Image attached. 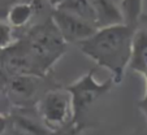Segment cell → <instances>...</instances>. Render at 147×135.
I'll use <instances>...</instances> for the list:
<instances>
[{"label": "cell", "mask_w": 147, "mask_h": 135, "mask_svg": "<svg viewBox=\"0 0 147 135\" xmlns=\"http://www.w3.org/2000/svg\"><path fill=\"white\" fill-rule=\"evenodd\" d=\"M7 99L5 97V94L3 91H0V113L5 114L7 110H8V107H7Z\"/></svg>", "instance_id": "16"}, {"label": "cell", "mask_w": 147, "mask_h": 135, "mask_svg": "<svg viewBox=\"0 0 147 135\" xmlns=\"http://www.w3.org/2000/svg\"><path fill=\"white\" fill-rule=\"evenodd\" d=\"M143 0H121L120 11L122 13L124 22L130 26H136L142 13Z\"/></svg>", "instance_id": "12"}, {"label": "cell", "mask_w": 147, "mask_h": 135, "mask_svg": "<svg viewBox=\"0 0 147 135\" xmlns=\"http://www.w3.org/2000/svg\"><path fill=\"white\" fill-rule=\"evenodd\" d=\"M16 43L13 28L8 22L0 21V51H4Z\"/></svg>", "instance_id": "13"}, {"label": "cell", "mask_w": 147, "mask_h": 135, "mask_svg": "<svg viewBox=\"0 0 147 135\" xmlns=\"http://www.w3.org/2000/svg\"><path fill=\"white\" fill-rule=\"evenodd\" d=\"M47 3H48V5H51L53 9H56L61 3H63V0H47Z\"/></svg>", "instance_id": "17"}, {"label": "cell", "mask_w": 147, "mask_h": 135, "mask_svg": "<svg viewBox=\"0 0 147 135\" xmlns=\"http://www.w3.org/2000/svg\"><path fill=\"white\" fill-rule=\"evenodd\" d=\"M142 74H143L144 78H146V92H144V97H143V100L146 101V100H147V66H146V69L142 72Z\"/></svg>", "instance_id": "18"}, {"label": "cell", "mask_w": 147, "mask_h": 135, "mask_svg": "<svg viewBox=\"0 0 147 135\" xmlns=\"http://www.w3.org/2000/svg\"><path fill=\"white\" fill-rule=\"evenodd\" d=\"M147 66V29L134 30L129 68L142 73Z\"/></svg>", "instance_id": "9"}, {"label": "cell", "mask_w": 147, "mask_h": 135, "mask_svg": "<svg viewBox=\"0 0 147 135\" xmlns=\"http://www.w3.org/2000/svg\"><path fill=\"white\" fill-rule=\"evenodd\" d=\"M8 125H9L8 117H7L5 114L0 113V135L7 134V131H8Z\"/></svg>", "instance_id": "15"}, {"label": "cell", "mask_w": 147, "mask_h": 135, "mask_svg": "<svg viewBox=\"0 0 147 135\" xmlns=\"http://www.w3.org/2000/svg\"><path fill=\"white\" fill-rule=\"evenodd\" d=\"M112 83H113L112 78L104 83L96 82L94 78V70H91L86 75L80 78L76 83L68 86L67 90L72 96L73 117L77 118L86 109H89L102 95L107 94Z\"/></svg>", "instance_id": "4"}, {"label": "cell", "mask_w": 147, "mask_h": 135, "mask_svg": "<svg viewBox=\"0 0 147 135\" xmlns=\"http://www.w3.org/2000/svg\"><path fill=\"white\" fill-rule=\"evenodd\" d=\"M34 8L31 3H25V1H20L16 3L9 8L7 18L8 24L13 29H20L26 26L30 22V19L34 16Z\"/></svg>", "instance_id": "10"}, {"label": "cell", "mask_w": 147, "mask_h": 135, "mask_svg": "<svg viewBox=\"0 0 147 135\" xmlns=\"http://www.w3.org/2000/svg\"><path fill=\"white\" fill-rule=\"evenodd\" d=\"M57 9H63L72 14H76L98 26L96 16L89 0H63V3L57 7Z\"/></svg>", "instance_id": "11"}, {"label": "cell", "mask_w": 147, "mask_h": 135, "mask_svg": "<svg viewBox=\"0 0 147 135\" xmlns=\"http://www.w3.org/2000/svg\"><path fill=\"white\" fill-rule=\"evenodd\" d=\"M133 33L134 28L125 22L102 26L77 46L87 57L111 72L113 83H120L130 61Z\"/></svg>", "instance_id": "1"}, {"label": "cell", "mask_w": 147, "mask_h": 135, "mask_svg": "<svg viewBox=\"0 0 147 135\" xmlns=\"http://www.w3.org/2000/svg\"><path fill=\"white\" fill-rule=\"evenodd\" d=\"M22 43L43 73L50 69L67 51V42L51 18L34 26Z\"/></svg>", "instance_id": "2"}, {"label": "cell", "mask_w": 147, "mask_h": 135, "mask_svg": "<svg viewBox=\"0 0 147 135\" xmlns=\"http://www.w3.org/2000/svg\"><path fill=\"white\" fill-rule=\"evenodd\" d=\"M51 19L67 43H80L96 31L94 24L63 9H53Z\"/></svg>", "instance_id": "5"}, {"label": "cell", "mask_w": 147, "mask_h": 135, "mask_svg": "<svg viewBox=\"0 0 147 135\" xmlns=\"http://www.w3.org/2000/svg\"><path fill=\"white\" fill-rule=\"evenodd\" d=\"M9 77H11V75L8 74V72H7L5 68H4L3 60L0 58V91H3L4 94H5V87L9 81Z\"/></svg>", "instance_id": "14"}, {"label": "cell", "mask_w": 147, "mask_h": 135, "mask_svg": "<svg viewBox=\"0 0 147 135\" xmlns=\"http://www.w3.org/2000/svg\"><path fill=\"white\" fill-rule=\"evenodd\" d=\"M38 112L46 129L60 130L73 117L70 92L67 88L46 92L38 103Z\"/></svg>", "instance_id": "3"}, {"label": "cell", "mask_w": 147, "mask_h": 135, "mask_svg": "<svg viewBox=\"0 0 147 135\" xmlns=\"http://www.w3.org/2000/svg\"><path fill=\"white\" fill-rule=\"evenodd\" d=\"M96 16L98 28L124 22L122 13L113 0H89Z\"/></svg>", "instance_id": "8"}, {"label": "cell", "mask_w": 147, "mask_h": 135, "mask_svg": "<svg viewBox=\"0 0 147 135\" xmlns=\"http://www.w3.org/2000/svg\"><path fill=\"white\" fill-rule=\"evenodd\" d=\"M39 78L33 74L11 75L5 87V96L20 105L30 101L39 90Z\"/></svg>", "instance_id": "7"}, {"label": "cell", "mask_w": 147, "mask_h": 135, "mask_svg": "<svg viewBox=\"0 0 147 135\" xmlns=\"http://www.w3.org/2000/svg\"><path fill=\"white\" fill-rule=\"evenodd\" d=\"M3 55V65L9 75H21V74H33L42 77L45 73L40 70L38 64L35 62L26 47L22 44H16L7 48Z\"/></svg>", "instance_id": "6"}]
</instances>
